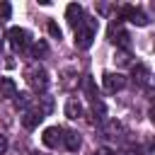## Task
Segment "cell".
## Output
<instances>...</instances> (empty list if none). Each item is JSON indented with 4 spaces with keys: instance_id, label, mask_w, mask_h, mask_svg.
Returning <instances> with one entry per match:
<instances>
[{
    "instance_id": "cell-1",
    "label": "cell",
    "mask_w": 155,
    "mask_h": 155,
    "mask_svg": "<svg viewBox=\"0 0 155 155\" xmlns=\"http://www.w3.org/2000/svg\"><path fill=\"white\" fill-rule=\"evenodd\" d=\"M94 34H97V19L94 17H87L78 29H75V46L78 48H90L92 46V39H94Z\"/></svg>"
},
{
    "instance_id": "cell-2",
    "label": "cell",
    "mask_w": 155,
    "mask_h": 155,
    "mask_svg": "<svg viewBox=\"0 0 155 155\" xmlns=\"http://www.w3.org/2000/svg\"><path fill=\"white\" fill-rule=\"evenodd\" d=\"M24 78H27V82L31 85V90H36V92H46V87H48V73H46L41 65H31V68H27Z\"/></svg>"
},
{
    "instance_id": "cell-3",
    "label": "cell",
    "mask_w": 155,
    "mask_h": 155,
    "mask_svg": "<svg viewBox=\"0 0 155 155\" xmlns=\"http://www.w3.org/2000/svg\"><path fill=\"white\" fill-rule=\"evenodd\" d=\"M7 41H10V46H12L15 51H22V48L29 46V31L22 29V27H12V29L7 31Z\"/></svg>"
},
{
    "instance_id": "cell-4",
    "label": "cell",
    "mask_w": 155,
    "mask_h": 155,
    "mask_svg": "<svg viewBox=\"0 0 155 155\" xmlns=\"http://www.w3.org/2000/svg\"><path fill=\"white\" fill-rule=\"evenodd\" d=\"M41 140H44L46 148H61V145H63V128H58V126H48V128H44Z\"/></svg>"
},
{
    "instance_id": "cell-5",
    "label": "cell",
    "mask_w": 155,
    "mask_h": 155,
    "mask_svg": "<svg viewBox=\"0 0 155 155\" xmlns=\"http://www.w3.org/2000/svg\"><path fill=\"white\" fill-rule=\"evenodd\" d=\"M102 85H104L107 92H119V90L126 87V78L121 73H104L102 75Z\"/></svg>"
},
{
    "instance_id": "cell-6",
    "label": "cell",
    "mask_w": 155,
    "mask_h": 155,
    "mask_svg": "<svg viewBox=\"0 0 155 155\" xmlns=\"http://www.w3.org/2000/svg\"><path fill=\"white\" fill-rule=\"evenodd\" d=\"M65 19H68V24H70L73 29H78V27L85 22V12H82V7H80L78 2H70V5L65 7Z\"/></svg>"
},
{
    "instance_id": "cell-7",
    "label": "cell",
    "mask_w": 155,
    "mask_h": 155,
    "mask_svg": "<svg viewBox=\"0 0 155 155\" xmlns=\"http://www.w3.org/2000/svg\"><path fill=\"white\" fill-rule=\"evenodd\" d=\"M121 17H128V22H131V24H138V27H145V24H148L145 12H140V10L131 7V5H124V7H121Z\"/></svg>"
},
{
    "instance_id": "cell-8",
    "label": "cell",
    "mask_w": 155,
    "mask_h": 155,
    "mask_svg": "<svg viewBox=\"0 0 155 155\" xmlns=\"http://www.w3.org/2000/svg\"><path fill=\"white\" fill-rule=\"evenodd\" d=\"M41 119H44L41 109H36V111H24V116H22V126H24L27 131H34V128L41 124Z\"/></svg>"
},
{
    "instance_id": "cell-9",
    "label": "cell",
    "mask_w": 155,
    "mask_h": 155,
    "mask_svg": "<svg viewBox=\"0 0 155 155\" xmlns=\"http://www.w3.org/2000/svg\"><path fill=\"white\" fill-rule=\"evenodd\" d=\"M109 39H111L116 46H121L124 51H128V46H131V41H128V34H126L124 29H116V27H111V31H109Z\"/></svg>"
},
{
    "instance_id": "cell-10",
    "label": "cell",
    "mask_w": 155,
    "mask_h": 155,
    "mask_svg": "<svg viewBox=\"0 0 155 155\" xmlns=\"http://www.w3.org/2000/svg\"><path fill=\"white\" fill-rule=\"evenodd\" d=\"M80 136L75 133V131H63V145L70 150V153H78L80 150Z\"/></svg>"
},
{
    "instance_id": "cell-11",
    "label": "cell",
    "mask_w": 155,
    "mask_h": 155,
    "mask_svg": "<svg viewBox=\"0 0 155 155\" xmlns=\"http://www.w3.org/2000/svg\"><path fill=\"white\" fill-rule=\"evenodd\" d=\"M133 80H136L138 85L145 87V85L150 82V70H148L143 63H136V65H133Z\"/></svg>"
},
{
    "instance_id": "cell-12",
    "label": "cell",
    "mask_w": 155,
    "mask_h": 155,
    "mask_svg": "<svg viewBox=\"0 0 155 155\" xmlns=\"http://www.w3.org/2000/svg\"><path fill=\"white\" fill-rule=\"evenodd\" d=\"M17 94V85L12 78H0V97H15Z\"/></svg>"
},
{
    "instance_id": "cell-13",
    "label": "cell",
    "mask_w": 155,
    "mask_h": 155,
    "mask_svg": "<svg viewBox=\"0 0 155 155\" xmlns=\"http://www.w3.org/2000/svg\"><path fill=\"white\" fill-rule=\"evenodd\" d=\"M65 116L68 119H80L82 116V104L78 99H68L65 102Z\"/></svg>"
},
{
    "instance_id": "cell-14",
    "label": "cell",
    "mask_w": 155,
    "mask_h": 155,
    "mask_svg": "<svg viewBox=\"0 0 155 155\" xmlns=\"http://www.w3.org/2000/svg\"><path fill=\"white\" fill-rule=\"evenodd\" d=\"M31 102H34V97H31L29 92H17V94H15V104H17V109H27Z\"/></svg>"
},
{
    "instance_id": "cell-15",
    "label": "cell",
    "mask_w": 155,
    "mask_h": 155,
    "mask_svg": "<svg viewBox=\"0 0 155 155\" xmlns=\"http://www.w3.org/2000/svg\"><path fill=\"white\" fill-rule=\"evenodd\" d=\"M31 53H34V58H41V56H46V53H48V46H46V41H36V44L31 46Z\"/></svg>"
},
{
    "instance_id": "cell-16",
    "label": "cell",
    "mask_w": 155,
    "mask_h": 155,
    "mask_svg": "<svg viewBox=\"0 0 155 155\" xmlns=\"http://www.w3.org/2000/svg\"><path fill=\"white\" fill-rule=\"evenodd\" d=\"M128 58H131V53H128V51H124V48L114 53V61H116L119 65H126V63H128Z\"/></svg>"
},
{
    "instance_id": "cell-17",
    "label": "cell",
    "mask_w": 155,
    "mask_h": 155,
    "mask_svg": "<svg viewBox=\"0 0 155 155\" xmlns=\"http://www.w3.org/2000/svg\"><path fill=\"white\" fill-rule=\"evenodd\" d=\"M12 15V5L10 2H0V19H10Z\"/></svg>"
},
{
    "instance_id": "cell-18",
    "label": "cell",
    "mask_w": 155,
    "mask_h": 155,
    "mask_svg": "<svg viewBox=\"0 0 155 155\" xmlns=\"http://www.w3.org/2000/svg\"><path fill=\"white\" fill-rule=\"evenodd\" d=\"M48 34H51L53 39H61V27H58L56 22H48Z\"/></svg>"
},
{
    "instance_id": "cell-19",
    "label": "cell",
    "mask_w": 155,
    "mask_h": 155,
    "mask_svg": "<svg viewBox=\"0 0 155 155\" xmlns=\"http://www.w3.org/2000/svg\"><path fill=\"white\" fill-rule=\"evenodd\" d=\"M85 90H87V94H90V99H92V102H94V99H97V94H94V82H92V80H90V78H87V80H85Z\"/></svg>"
},
{
    "instance_id": "cell-20",
    "label": "cell",
    "mask_w": 155,
    "mask_h": 155,
    "mask_svg": "<svg viewBox=\"0 0 155 155\" xmlns=\"http://www.w3.org/2000/svg\"><path fill=\"white\" fill-rule=\"evenodd\" d=\"M5 153H7V136L0 133V155H5Z\"/></svg>"
},
{
    "instance_id": "cell-21",
    "label": "cell",
    "mask_w": 155,
    "mask_h": 155,
    "mask_svg": "<svg viewBox=\"0 0 155 155\" xmlns=\"http://www.w3.org/2000/svg\"><path fill=\"white\" fill-rule=\"evenodd\" d=\"M29 155H41V153H36V150H34V153H29Z\"/></svg>"
},
{
    "instance_id": "cell-22",
    "label": "cell",
    "mask_w": 155,
    "mask_h": 155,
    "mask_svg": "<svg viewBox=\"0 0 155 155\" xmlns=\"http://www.w3.org/2000/svg\"><path fill=\"white\" fill-rule=\"evenodd\" d=\"M0 41H2V31H0Z\"/></svg>"
}]
</instances>
